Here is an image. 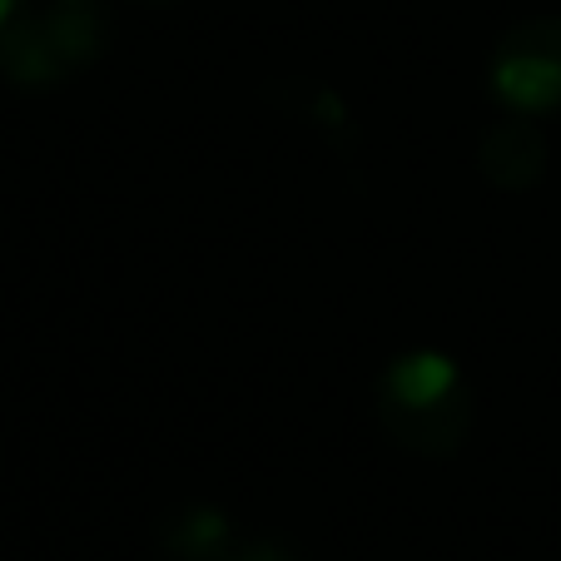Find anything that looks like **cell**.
<instances>
[{
	"instance_id": "3",
	"label": "cell",
	"mask_w": 561,
	"mask_h": 561,
	"mask_svg": "<svg viewBox=\"0 0 561 561\" xmlns=\"http://www.w3.org/2000/svg\"><path fill=\"white\" fill-rule=\"evenodd\" d=\"M492 100L512 115H561V15H527L488 55Z\"/></svg>"
},
{
	"instance_id": "8",
	"label": "cell",
	"mask_w": 561,
	"mask_h": 561,
	"mask_svg": "<svg viewBox=\"0 0 561 561\" xmlns=\"http://www.w3.org/2000/svg\"><path fill=\"white\" fill-rule=\"evenodd\" d=\"M21 15H25V0H0V55H5V41H11Z\"/></svg>"
},
{
	"instance_id": "2",
	"label": "cell",
	"mask_w": 561,
	"mask_h": 561,
	"mask_svg": "<svg viewBox=\"0 0 561 561\" xmlns=\"http://www.w3.org/2000/svg\"><path fill=\"white\" fill-rule=\"evenodd\" d=\"M110 45V11L100 0H50L45 11H25L15 21L0 75L21 90H55L75 70H85Z\"/></svg>"
},
{
	"instance_id": "4",
	"label": "cell",
	"mask_w": 561,
	"mask_h": 561,
	"mask_svg": "<svg viewBox=\"0 0 561 561\" xmlns=\"http://www.w3.org/2000/svg\"><path fill=\"white\" fill-rule=\"evenodd\" d=\"M551 139L541 129V119L531 115H502L497 125H488L477 135V174L502 194H522L547 174Z\"/></svg>"
},
{
	"instance_id": "1",
	"label": "cell",
	"mask_w": 561,
	"mask_h": 561,
	"mask_svg": "<svg viewBox=\"0 0 561 561\" xmlns=\"http://www.w3.org/2000/svg\"><path fill=\"white\" fill-rule=\"evenodd\" d=\"M373 417L413 457H453L462 453L477 423V392L462 363L437 348H408L382 363L373 382Z\"/></svg>"
},
{
	"instance_id": "7",
	"label": "cell",
	"mask_w": 561,
	"mask_h": 561,
	"mask_svg": "<svg viewBox=\"0 0 561 561\" xmlns=\"http://www.w3.org/2000/svg\"><path fill=\"white\" fill-rule=\"evenodd\" d=\"M224 561H304V557L278 537H239V547H233Z\"/></svg>"
},
{
	"instance_id": "9",
	"label": "cell",
	"mask_w": 561,
	"mask_h": 561,
	"mask_svg": "<svg viewBox=\"0 0 561 561\" xmlns=\"http://www.w3.org/2000/svg\"><path fill=\"white\" fill-rule=\"evenodd\" d=\"M139 5H170V0H139Z\"/></svg>"
},
{
	"instance_id": "6",
	"label": "cell",
	"mask_w": 561,
	"mask_h": 561,
	"mask_svg": "<svg viewBox=\"0 0 561 561\" xmlns=\"http://www.w3.org/2000/svg\"><path fill=\"white\" fill-rule=\"evenodd\" d=\"M278 105H284L298 125L318 129L339 154L358 149V119H353L348 100L333 85H323V80H284V85H278Z\"/></svg>"
},
{
	"instance_id": "5",
	"label": "cell",
	"mask_w": 561,
	"mask_h": 561,
	"mask_svg": "<svg viewBox=\"0 0 561 561\" xmlns=\"http://www.w3.org/2000/svg\"><path fill=\"white\" fill-rule=\"evenodd\" d=\"M239 547L229 512L214 502H180L174 512L159 517V551L170 561H224Z\"/></svg>"
}]
</instances>
